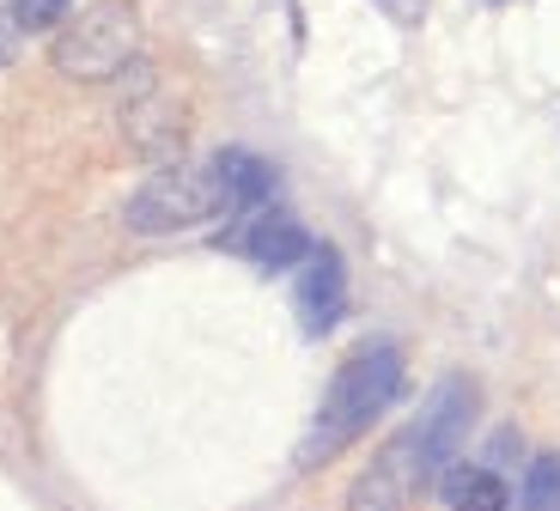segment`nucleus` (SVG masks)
I'll return each mask as SVG.
<instances>
[{"mask_svg": "<svg viewBox=\"0 0 560 511\" xmlns=\"http://www.w3.org/2000/svg\"><path fill=\"white\" fill-rule=\"evenodd\" d=\"M518 511H560V456H536L518 487Z\"/></svg>", "mask_w": 560, "mask_h": 511, "instance_id": "10", "label": "nucleus"}, {"mask_svg": "<svg viewBox=\"0 0 560 511\" xmlns=\"http://www.w3.org/2000/svg\"><path fill=\"white\" fill-rule=\"evenodd\" d=\"M293 304H299V323H305L311 341L341 323V311H348V268H341V256L329 244H317L305 256V275H299Z\"/></svg>", "mask_w": 560, "mask_h": 511, "instance_id": "7", "label": "nucleus"}, {"mask_svg": "<svg viewBox=\"0 0 560 511\" xmlns=\"http://www.w3.org/2000/svg\"><path fill=\"white\" fill-rule=\"evenodd\" d=\"M439 493H445L451 511H505L512 506V487L488 469V463H451L439 475Z\"/></svg>", "mask_w": 560, "mask_h": 511, "instance_id": "9", "label": "nucleus"}, {"mask_svg": "<svg viewBox=\"0 0 560 511\" xmlns=\"http://www.w3.org/2000/svg\"><path fill=\"white\" fill-rule=\"evenodd\" d=\"M208 165H213V177H220V189H225L232 220H238V213L268 208V201H275V189H280V171L268 165L262 152H250V147H220Z\"/></svg>", "mask_w": 560, "mask_h": 511, "instance_id": "8", "label": "nucleus"}, {"mask_svg": "<svg viewBox=\"0 0 560 511\" xmlns=\"http://www.w3.org/2000/svg\"><path fill=\"white\" fill-rule=\"evenodd\" d=\"M213 213H232L225 208L220 177H213V165H165V171H153V177L128 195L122 220L135 225V232L165 237V232H189V225L213 220Z\"/></svg>", "mask_w": 560, "mask_h": 511, "instance_id": "4", "label": "nucleus"}, {"mask_svg": "<svg viewBox=\"0 0 560 511\" xmlns=\"http://www.w3.org/2000/svg\"><path fill=\"white\" fill-rule=\"evenodd\" d=\"M56 68L68 73V80H116V73H128L140 61V13L135 0H92L85 13L68 19V31L56 37Z\"/></svg>", "mask_w": 560, "mask_h": 511, "instance_id": "3", "label": "nucleus"}, {"mask_svg": "<svg viewBox=\"0 0 560 511\" xmlns=\"http://www.w3.org/2000/svg\"><path fill=\"white\" fill-rule=\"evenodd\" d=\"M19 43H25V31L13 25V13H7V0H0V68L19 56Z\"/></svg>", "mask_w": 560, "mask_h": 511, "instance_id": "12", "label": "nucleus"}, {"mask_svg": "<svg viewBox=\"0 0 560 511\" xmlns=\"http://www.w3.org/2000/svg\"><path fill=\"white\" fill-rule=\"evenodd\" d=\"M396 396H402V347L396 341L360 347V353L329 378V390H323L317 420H311L305 444H299V469H317V463H329L336 451H348Z\"/></svg>", "mask_w": 560, "mask_h": 511, "instance_id": "2", "label": "nucleus"}, {"mask_svg": "<svg viewBox=\"0 0 560 511\" xmlns=\"http://www.w3.org/2000/svg\"><path fill=\"white\" fill-rule=\"evenodd\" d=\"M122 128L128 140H135V152H147V159H165V165H177L183 152V111L165 97V85H159L153 68H128V97H122Z\"/></svg>", "mask_w": 560, "mask_h": 511, "instance_id": "6", "label": "nucleus"}, {"mask_svg": "<svg viewBox=\"0 0 560 511\" xmlns=\"http://www.w3.org/2000/svg\"><path fill=\"white\" fill-rule=\"evenodd\" d=\"M220 249H232V256H244V263H256V268H293V263H305L311 249H317V237H311L287 208L268 201V208L238 213V220L225 225Z\"/></svg>", "mask_w": 560, "mask_h": 511, "instance_id": "5", "label": "nucleus"}, {"mask_svg": "<svg viewBox=\"0 0 560 511\" xmlns=\"http://www.w3.org/2000/svg\"><path fill=\"white\" fill-rule=\"evenodd\" d=\"M476 408H481L476 384H469V378H445V384L427 396V408L365 463V475L348 493V511H408L451 463H457L463 439L476 427Z\"/></svg>", "mask_w": 560, "mask_h": 511, "instance_id": "1", "label": "nucleus"}, {"mask_svg": "<svg viewBox=\"0 0 560 511\" xmlns=\"http://www.w3.org/2000/svg\"><path fill=\"white\" fill-rule=\"evenodd\" d=\"M7 13H13V25L25 31V37H37V31H56L73 19V0H7Z\"/></svg>", "mask_w": 560, "mask_h": 511, "instance_id": "11", "label": "nucleus"}]
</instances>
